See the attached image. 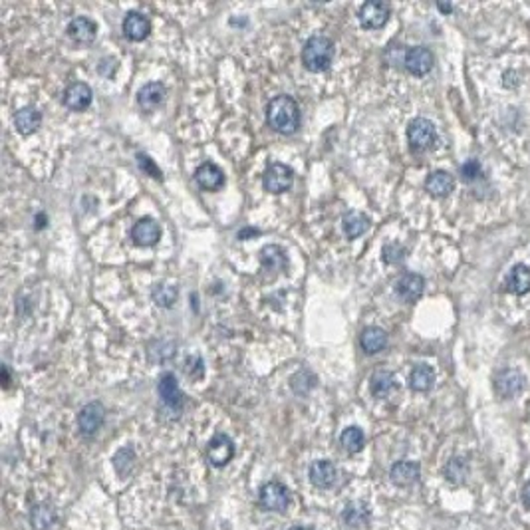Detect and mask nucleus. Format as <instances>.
Returning <instances> with one entry per match:
<instances>
[{"label": "nucleus", "mask_w": 530, "mask_h": 530, "mask_svg": "<svg viewBox=\"0 0 530 530\" xmlns=\"http://www.w3.org/2000/svg\"><path fill=\"white\" fill-rule=\"evenodd\" d=\"M266 123L281 135H292L300 128V108L292 96H276L266 106Z\"/></svg>", "instance_id": "1"}, {"label": "nucleus", "mask_w": 530, "mask_h": 530, "mask_svg": "<svg viewBox=\"0 0 530 530\" xmlns=\"http://www.w3.org/2000/svg\"><path fill=\"white\" fill-rule=\"evenodd\" d=\"M334 42L328 36L316 34L312 38H308L306 44H304L302 64L310 72H326L332 66V62H334Z\"/></svg>", "instance_id": "2"}, {"label": "nucleus", "mask_w": 530, "mask_h": 530, "mask_svg": "<svg viewBox=\"0 0 530 530\" xmlns=\"http://www.w3.org/2000/svg\"><path fill=\"white\" fill-rule=\"evenodd\" d=\"M262 185L266 191H271L274 195H281L290 191L294 185V171L292 167L284 165V163H271L264 175H262Z\"/></svg>", "instance_id": "3"}, {"label": "nucleus", "mask_w": 530, "mask_h": 530, "mask_svg": "<svg viewBox=\"0 0 530 530\" xmlns=\"http://www.w3.org/2000/svg\"><path fill=\"white\" fill-rule=\"evenodd\" d=\"M407 140L413 152H427L437 141V130L429 119L415 118L407 128Z\"/></svg>", "instance_id": "4"}, {"label": "nucleus", "mask_w": 530, "mask_h": 530, "mask_svg": "<svg viewBox=\"0 0 530 530\" xmlns=\"http://www.w3.org/2000/svg\"><path fill=\"white\" fill-rule=\"evenodd\" d=\"M390 4L381 2V0H369L366 4L359 6L357 18L359 24L368 30H378L381 26H386V22L390 20Z\"/></svg>", "instance_id": "5"}, {"label": "nucleus", "mask_w": 530, "mask_h": 530, "mask_svg": "<svg viewBox=\"0 0 530 530\" xmlns=\"http://www.w3.org/2000/svg\"><path fill=\"white\" fill-rule=\"evenodd\" d=\"M106 421V407L99 403V401H92L82 407V412L78 415V427H80V433L86 435V437H92L101 429V425Z\"/></svg>", "instance_id": "6"}, {"label": "nucleus", "mask_w": 530, "mask_h": 530, "mask_svg": "<svg viewBox=\"0 0 530 530\" xmlns=\"http://www.w3.org/2000/svg\"><path fill=\"white\" fill-rule=\"evenodd\" d=\"M235 455V443L225 433H216L207 445V459L213 467H225Z\"/></svg>", "instance_id": "7"}, {"label": "nucleus", "mask_w": 530, "mask_h": 530, "mask_svg": "<svg viewBox=\"0 0 530 530\" xmlns=\"http://www.w3.org/2000/svg\"><path fill=\"white\" fill-rule=\"evenodd\" d=\"M159 238H161V228H159V223L152 216H143L131 228V240L137 247H153L159 242Z\"/></svg>", "instance_id": "8"}, {"label": "nucleus", "mask_w": 530, "mask_h": 530, "mask_svg": "<svg viewBox=\"0 0 530 530\" xmlns=\"http://www.w3.org/2000/svg\"><path fill=\"white\" fill-rule=\"evenodd\" d=\"M260 505L266 510H274V512H282L288 507L290 500V493L288 488L284 487L282 483H266L264 487L260 488Z\"/></svg>", "instance_id": "9"}, {"label": "nucleus", "mask_w": 530, "mask_h": 530, "mask_svg": "<svg viewBox=\"0 0 530 530\" xmlns=\"http://www.w3.org/2000/svg\"><path fill=\"white\" fill-rule=\"evenodd\" d=\"M157 391H159L161 401L169 409H181L183 407L185 395L181 388H179V383H177V378H175L171 371H165L161 378H159Z\"/></svg>", "instance_id": "10"}, {"label": "nucleus", "mask_w": 530, "mask_h": 530, "mask_svg": "<svg viewBox=\"0 0 530 530\" xmlns=\"http://www.w3.org/2000/svg\"><path fill=\"white\" fill-rule=\"evenodd\" d=\"M405 70L413 74V76H425L429 74L433 68V54L429 48L425 46H415V48H409L407 54H405Z\"/></svg>", "instance_id": "11"}, {"label": "nucleus", "mask_w": 530, "mask_h": 530, "mask_svg": "<svg viewBox=\"0 0 530 530\" xmlns=\"http://www.w3.org/2000/svg\"><path fill=\"white\" fill-rule=\"evenodd\" d=\"M121 28H123L125 38H130L133 42H141V40H145V38L149 36V32H152V22H149V18H147L145 14H141V12L137 11H131L125 14Z\"/></svg>", "instance_id": "12"}, {"label": "nucleus", "mask_w": 530, "mask_h": 530, "mask_svg": "<svg viewBox=\"0 0 530 530\" xmlns=\"http://www.w3.org/2000/svg\"><path fill=\"white\" fill-rule=\"evenodd\" d=\"M195 181L205 191H218L225 185V173L216 163L205 161L197 167Z\"/></svg>", "instance_id": "13"}, {"label": "nucleus", "mask_w": 530, "mask_h": 530, "mask_svg": "<svg viewBox=\"0 0 530 530\" xmlns=\"http://www.w3.org/2000/svg\"><path fill=\"white\" fill-rule=\"evenodd\" d=\"M92 98H94L92 87L84 84V82H76V84L66 87L62 101H64L66 108L72 109V111H84L86 108H90Z\"/></svg>", "instance_id": "14"}, {"label": "nucleus", "mask_w": 530, "mask_h": 530, "mask_svg": "<svg viewBox=\"0 0 530 530\" xmlns=\"http://www.w3.org/2000/svg\"><path fill=\"white\" fill-rule=\"evenodd\" d=\"M425 290V278L417 272H405L400 281L395 282V292L405 302H415Z\"/></svg>", "instance_id": "15"}, {"label": "nucleus", "mask_w": 530, "mask_h": 530, "mask_svg": "<svg viewBox=\"0 0 530 530\" xmlns=\"http://www.w3.org/2000/svg\"><path fill=\"white\" fill-rule=\"evenodd\" d=\"M522 388H524V378H522V374H519L517 369H505L495 379V390L505 400H510V398L519 395Z\"/></svg>", "instance_id": "16"}, {"label": "nucleus", "mask_w": 530, "mask_h": 530, "mask_svg": "<svg viewBox=\"0 0 530 530\" xmlns=\"http://www.w3.org/2000/svg\"><path fill=\"white\" fill-rule=\"evenodd\" d=\"M167 98V90L161 82H149L137 92V106L143 111H153L161 106Z\"/></svg>", "instance_id": "17"}, {"label": "nucleus", "mask_w": 530, "mask_h": 530, "mask_svg": "<svg viewBox=\"0 0 530 530\" xmlns=\"http://www.w3.org/2000/svg\"><path fill=\"white\" fill-rule=\"evenodd\" d=\"M98 26L87 16H76L68 24V36L78 44H92L96 40Z\"/></svg>", "instance_id": "18"}, {"label": "nucleus", "mask_w": 530, "mask_h": 530, "mask_svg": "<svg viewBox=\"0 0 530 530\" xmlns=\"http://www.w3.org/2000/svg\"><path fill=\"white\" fill-rule=\"evenodd\" d=\"M359 346L368 354V356H376L379 352H383L388 346V334L386 330H381L379 326H368L362 330L359 335Z\"/></svg>", "instance_id": "19"}, {"label": "nucleus", "mask_w": 530, "mask_h": 530, "mask_svg": "<svg viewBox=\"0 0 530 530\" xmlns=\"http://www.w3.org/2000/svg\"><path fill=\"white\" fill-rule=\"evenodd\" d=\"M260 264L269 272H284L288 269V257L286 250L278 245H266L260 250Z\"/></svg>", "instance_id": "20"}, {"label": "nucleus", "mask_w": 530, "mask_h": 530, "mask_svg": "<svg viewBox=\"0 0 530 530\" xmlns=\"http://www.w3.org/2000/svg\"><path fill=\"white\" fill-rule=\"evenodd\" d=\"M419 475H421V469L415 461H398L390 471L391 481L400 487H409L413 483H417Z\"/></svg>", "instance_id": "21"}, {"label": "nucleus", "mask_w": 530, "mask_h": 530, "mask_svg": "<svg viewBox=\"0 0 530 530\" xmlns=\"http://www.w3.org/2000/svg\"><path fill=\"white\" fill-rule=\"evenodd\" d=\"M40 125H42V113L36 108H32V106H26V108L18 109L14 113V128L22 135H30Z\"/></svg>", "instance_id": "22"}, {"label": "nucleus", "mask_w": 530, "mask_h": 530, "mask_svg": "<svg viewBox=\"0 0 530 530\" xmlns=\"http://www.w3.org/2000/svg\"><path fill=\"white\" fill-rule=\"evenodd\" d=\"M308 475H310L312 485L320 488H328L334 485L338 471H335V467L328 459H320V461H314L310 465V473Z\"/></svg>", "instance_id": "23"}, {"label": "nucleus", "mask_w": 530, "mask_h": 530, "mask_svg": "<svg viewBox=\"0 0 530 530\" xmlns=\"http://www.w3.org/2000/svg\"><path fill=\"white\" fill-rule=\"evenodd\" d=\"M342 519L346 522V526L350 529H364V526H368L369 519H371V512L369 509L364 505V503H359V500H354V503H350L344 512H342Z\"/></svg>", "instance_id": "24"}, {"label": "nucleus", "mask_w": 530, "mask_h": 530, "mask_svg": "<svg viewBox=\"0 0 530 530\" xmlns=\"http://www.w3.org/2000/svg\"><path fill=\"white\" fill-rule=\"evenodd\" d=\"M455 187L453 175H449L447 171H433L427 175L425 179V189L431 193L433 197H447Z\"/></svg>", "instance_id": "25"}, {"label": "nucleus", "mask_w": 530, "mask_h": 530, "mask_svg": "<svg viewBox=\"0 0 530 530\" xmlns=\"http://www.w3.org/2000/svg\"><path fill=\"white\" fill-rule=\"evenodd\" d=\"M395 376L388 371V369H378V371H374V376L369 378V390L371 393L376 395V398H388L391 391L395 390Z\"/></svg>", "instance_id": "26"}, {"label": "nucleus", "mask_w": 530, "mask_h": 530, "mask_svg": "<svg viewBox=\"0 0 530 530\" xmlns=\"http://www.w3.org/2000/svg\"><path fill=\"white\" fill-rule=\"evenodd\" d=\"M56 522V509L48 503H38L30 510V524L34 530H50Z\"/></svg>", "instance_id": "27"}, {"label": "nucleus", "mask_w": 530, "mask_h": 530, "mask_svg": "<svg viewBox=\"0 0 530 530\" xmlns=\"http://www.w3.org/2000/svg\"><path fill=\"white\" fill-rule=\"evenodd\" d=\"M342 228H344L347 238L362 237L369 228V216L359 213V211H350L342 218Z\"/></svg>", "instance_id": "28"}, {"label": "nucleus", "mask_w": 530, "mask_h": 530, "mask_svg": "<svg viewBox=\"0 0 530 530\" xmlns=\"http://www.w3.org/2000/svg\"><path fill=\"white\" fill-rule=\"evenodd\" d=\"M507 286L512 294H526L530 290V269L526 264H517L512 266V271L509 272L507 278Z\"/></svg>", "instance_id": "29"}, {"label": "nucleus", "mask_w": 530, "mask_h": 530, "mask_svg": "<svg viewBox=\"0 0 530 530\" xmlns=\"http://www.w3.org/2000/svg\"><path fill=\"white\" fill-rule=\"evenodd\" d=\"M435 383V371L427 364H419L412 369L409 386L413 391H429Z\"/></svg>", "instance_id": "30"}, {"label": "nucleus", "mask_w": 530, "mask_h": 530, "mask_svg": "<svg viewBox=\"0 0 530 530\" xmlns=\"http://www.w3.org/2000/svg\"><path fill=\"white\" fill-rule=\"evenodd\" d=\"M340 443H342V447L346 449L347 453H359L364 449V443H366V435H364V431L359 427L352 425V427L344 429L342 437H340Z\"/></svg>", "instance_id": "31"}, {"label": "nucleus", "mask_w": 530, "mask_h": 530, "mask_svg": "<svg viewBox=\"0 0 530 530\" xmlns=\"http://www.w3.org/2000/svg\"><path fill=\"white\" fill-rule=\"evenodd\" d=\"M177 296H179L177 286H171V284H157V286H153L152 290L153 302L161 306V308H171L177 302Z\"/></svg>", "instance_id": "32"}, {"label": "nucleus", "mask_w": 530, "mask_h": 530, "mask_svg": "<svg viewBox=\"0 0 530 530\" xmlns=\"http://www.w3.org/2000/svg\"><path fill=\"white\" fill-rule=\"evenodd\" d=\"M467 473H469V467H467L465 459H459V457H455L451 459L447 467H445V476L455 483V485H459V483H463L467 479Z\"/></svg>", "instance_id": "33"}, {"label": "nucleus", "mask_w": 530, "mask_h": 530, "mask_svg": "<svg viewBox=\"0 0 530 530\" xmlns=\"http://www.w3.org/2000/svg\"><path fill=\"white\" fill-rule=\"evenodd\" d=\"M133 463H135V453H133L131 447L119 449L118 453H116V457H113V465L118 469L119 475H128Z\"/></svg>", "instance_id": "34"}, {"label": "nucleus", "mask_w": 530, "mask_h": 530, "mask_svg": "<svg viewBox=\"0 0 530 530\" xmlns=\"http://www.w3.org/2000/svg\"><path fill=\"white\" fill-rule=\"evenodd\" d=\"M137 163H140V167L145 171L147 175H152L153 179H157V181H161L163 179V175H161V169L153 163L152 157H147V155H143V153H140L137 155Z\"/></svg>", "instance_id": "35"}, {"label": "nucleus", "mask_w": 530, "mask_h": 530, "mask_svg": "<svg viewBox=\"0 0 530 530\" xmlns=\"http://www.w3.org/2000/svg\"><path fill=\"white\" fill-rule=\"evenodd\" d=\"M405 257V249H401L400 245H386L383 247V260L386 262H400Z\"/></svg>", "instance_id": "36"}, {"label": "nucleus", "mask_w": 530, "mask_h": 530, "mask_svg": "<svg viewBox=\"0 0 530 530\" xmlns=\"http://www.w3.org/2000/svg\"><path fill=\"white\" fill-rule=\"evenodd\" d=\"M187 376H191V378H201L203 376V359L199 356H191L187 359Z\"/></svg>", "instance_id": "37"}, {"label": "nucleus", "mask_w": 530, "mask_h": 530, "mask_svg": "<svg viewBox=\"0 0 530 530\" xmlns=\"http://www.w3.org/2000/svg\"><path fill=\"white\" fill-rule=\"evenodd\" d=\"M461 173H463V177L465 179H475L476 175H481V165L475 161V159H471V161H467L463 167H461Z\"/></svg>", "instance_id": "38"}, {"label": "nucleus", "mask_w": 530, "mask_h": 530, "mask_svg": "<svg viewBox=\"0 0 530 530\" xmlns=\"http://www.w3.org/2000/svg\"><path fill=\"white\" fill-rule=\"evenodd\" d=\"M522 498H524V505H526V507H530V481L526 483L524 491H522Z\"/></svg>", "instance_id": "39"}, {"label": "nucleus", "mask_w": 530, "mask_h": 530, "mask_svg": "<svg viewBox=\"0 0 530 530\" xmlns=\"http://www.w3.org/2000/svg\"><path fill=\"white\" fill-rule=\"evenodd\" d=\"M259 233L260 230H257V228H247V230H240V233H238V238H242V240H245L247 235H259Z\"/></svg>", "instance_id": "40"}, {"label": "nucleus", "mask_w": 530, "mask_h": 530, "mask_svg": "<svg viewBox=\"0 0 530 530\" xmlns=\"http://www.w3.org/2000/svg\"><path fill=\"white\" fill-rule=\"evenodd\" d=\"M437 8H439V11H443V12L453 11V6H451V4H437Z\"/></svg>", "instance_id": "41"}, {"label": "nucleus", "mask_w": 530, "mask_h": 530, "mask_svg": "<svg viewBox=\"0 0 530 530\" xmlns=\"http://www.w3.org/2000/svg\"><path fill=\"white\" fill-rule=\"evenodd\" d=\"M2 379H4V388H8V369L2 368Z\"/></svg>", "instance_id": "42"}, {"label": "nucleus", "mask_w": 530, "mask_h": 530, "mask_svg": "<svg viewBox=\"0 0 530 530\" xmlns=\"http://www.w3.org/2000/svg\"><path fill=\"white\" fill-rule=\"evenodd\" d=\"M36 221H38V225H36V227H38V228H42V227H44V215H42V213H40V215L36 216Z\"/></svg>", "instance_id": "43"}, {"label": "nucleus", "mask_w": 530, "mask_h": 530, "mask_svg": "<svg viewBox=\"0 0 530 530\" xmlns=\"http://www.w3.org/2000/svg\"><path fill=\"white\" fill-rule=\"evenodd\" d=\"M290 530H310V529H304V526H292Z\"/></svg>", "instance_id": "44"}]
</instances>
